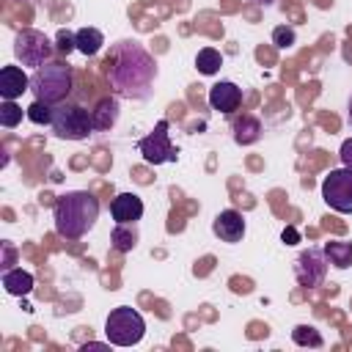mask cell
I'll use <instances>...</instances> for the list:
<instances>
[{"label": "cell", "mask_w": 352, "mask_h": 352, "mask_svg": "<svg viewBox=\"0 0 352 352\" xmlns=\"http://www.w3.org/2000/svg\"><path fill=\"white\" fill-rule=\"evenodd\" d=\"M104 66H107V80L116 96L132 99V102H143L151 96L154 80H157V60L140 41L135 38L116 41L110 47Z\"/></svg>", "instance_id": "1"}, {"label": "cell", "mask_w": 352, "mask_h": 352, "mask_svg": "<svg viewBox=\"0 0 352 352\" xmlns=\"http://www.w3.org/2000/svg\"><path fill=\"white\" fill-rule=\"evenodd\" d=\"M55 231L63 239H82L99 220V198L88 190L63 192L52 206Z\"/></svg>", "instance_id": "2"}, {"label": "cell", "mask_w": 352, "mask_h": 352, "mask_svg": "<svg viewBox=\"0 0 352 352\" xmlns=\"http://www.w3.org/2000/svg\"><path fill=\"white\" fill-rule=\"evenodd\" d=\"M72 85H74V74H72V66L69 63H60V60H50L38 69H33L30 74V91L36 99L47 102V104H60L69 99L72 94Z\"/></svg>", "instance_id": "3"}, {"label": "cell", "mask_w": 352, "mask_h": 352, "mask_svg": "<svg viewBox=\"0 0 352 352\" xmlns=\"http://www.w3.org/2000/svg\"><path fill=\"white\" fill-rule=\"evenodd\" d=\"M50 129H52V135L58 140H85V138H91L96 132L94 129L91 110H85L82 104L69 102V99L60 102V104H55Z\"/></svg>", "instance_id": "4"}, {"label": "cell", "mask_w": 352, "mask_h": 352, "mask_svg": "<svg viewBox=\"0 0 352 352\" xmlns=\"http://www.w3.org/2000/svg\"><path fill=\"white\" fill-rule=\"evenodd\" d=\"M146 336V322L143 316L129 308V305H118L107 314L104 319V338L113 344V346H135L140 344Z\"/></svg>", "instance_id": "5"}, {"label": "cell", "mask_w": 352, "mask_h": 352, "mask_svg": "<svg viewBox=\"0 0 352 352\" xmlns=\"http://www.w3.org/2000/svg\"><path fill=\"white\" fill-rule=\"evenodd\" d=\"M55 52H58L55 44H52L41 30L25 28V30H19L16 38H14V55H16V60H19L22 66H30V69H38V66L50 63Z\"/></svg>", "instance_id": "6"}, {"label": "cell", "mask_w": 352, "mask_h": 352, "mask_svg": "<svg viewBox=\"0 0 352 352\" xmlns=\"http://www.w3.org/2000/svg\"><path fill=\"white\" fill-rule=\"evenodd\" d=\"M322 201L338 214H352V168H336L322 179Z\"/></svg>", "instance_id": "7"}, {"label": "cell", "mask_w": 352, "mask_h": 352, "mask_svg": "<svg viewBox=\"0 0 352 352\" xmlns=\"http://www.w3.org/2000/svg\"><path fill=\"white\" fill-rule=\"evenodd\" d=\"M294 278L305 289L322 286L324 278H327V256H324V248L308 245L305 250H300V256L294 258Z\"/></svg>", "instance_id": "8"}, {"label": "cell", "mask_w": 352, "mask_h": 352, "mask_svg": "<svg viewBox=\"0 0 352 352\" xmlns=\"http://www.w3.org/2000/svg\"><path fill=\"white\" fill-rule=\"evenodd\" d=\"M138 148H140V157H143L148 165L176 162V157H179V151H176V148H173V143H170L168 121H165V118H162V121H157L154 132H148V135L138 143Z\"/></svg>", "instance_id": "9"}, {"label": "cell", "mask_w": 352, "mask_h": 352, "mask_svg": "<svg viewBox=\"0 0 352 352\" xmlns=\"http://www.w3.org/2000/svg\"><path fill=\"white\" fill-rule=\"evenodd\" d=\"M245 231H248L245 217H242V212H236V209H223V212H217L214 220H212V234H214L220 242L236 245V242H242Z\"/></svg>", "instance_id": "10"}, {"label": "cell", "mask_w": 352, "mask_h": 352, "mask_svg": "<svg viewBox=\"0 0 352 352\" xmlns=\"http://www.w3.org/2000/svg\"><path fill=\"white\" fill-rule=\"evenodd\" d=\"M209 107L223 113V116H234L242 107V88L231 80H220L209 88Z\"/></svg>", "instance_id": "11"}, {"label": "cell", "mask_w": 352, "mask_h": 352, "mask_svg": "<svg viewBox=\"0 0 352 352\" xmlns=\"http://www.w3.org/2000/svg\"><path fill=\"white\" fill-rule=\"evenodd\" d=\"M143 212H146V206L138 192H118L110 201V214L116 223H138L143 217Z\"/></svg>", "instance_id": "12"}, {"label": "cell", "mask_w": 352, "mask_h": 352, "mask_svg": "<svg viewBox=\"0 0 352 352\" xmlns=\"http://www.w3.org/2000/svg\"><path fill=\"white\" fill-rule=\"evenodd\" d=\"M25 91H30V77L22 66H3L0 69V96L3 99H19Z\"/></svg>", "instance_id": "13"}, {"label": "cell", "mask_w": 352, "mask_h": 352, "mask_svg": "<svg viewBox=\"0 0 352 352\" xmlns=\"http://www.w3.org/2000/svg\"><path fill=\"white\" fill-rule=\"evenodd\" d=\"M118 113H121V104L116 96H104L96 102V107L91 110V118H94V129L96 132H107L116 126L118 121Z\"/></svg>", "instance_id": "14"}, {"label": "cell", "mask_w": 352, "mask_h": 352, "mask_svg": "<svg viewBox=\"0 0 352 352\" xmlns=\"http://www.w3.org/2000/svg\"><path fill=\"white\" fill-rule=\"evenodd\" d=\"M231 129H234V143H239V146H253L264 132L261 121L256 116H250V113H242L239 118H234Z\"/></svg>", "instance_id": "15"}, {"label": "cell", "mask_w": 352, "mask_h": 352, "mask_svg": "<svg viewBox=\"0 0 352 352\" xmlns=\"http://www.w3.org/2000/svg\"><path fill=\"white\" fill-rule=\"evenodd\" d=\"M33 275L22 267H11V270H3V289L14 297H25L33 292Z\"/></svg>", "instance_id": "16"}, {"label": "cell", "mask_w": 352, "mask_h": 352, "mask_svg": "<svg viewBox=\"0 0 352 352\" xmlns=\"http://www.w3.org/2000/svg\"><path fill=\"white\" fill-rule=\"evenodd\" d=\"M138 239H140L138 223H116V228L110 231V245H113V250H118V253L135 250Z\"/></svg>", "instance_id": "17"}, {"label": "cell", "mask_w": 352, "mask_h": 352, "mask_svg": "<svg viewBox=\"0 0 352 352\" xmlns=\"http://www.w3.org/2000/svg\"><path fill=\"white\" fill-rule=\"evenodd\" d=\"M74 44H77V52H82L85 58H94L104 47V33L99 28H80L74 33Z\"/></svg>", "instance_id": "18"}, {"label": "cell", "mask_w": 352, "mask_h": 352, "mask_svg": "<svg viewBox=\"0 0 352 352\" xmlns=\"http://www.w3.org/2000/svg\"><path fill=\"white\" fill-rule=\"evenodd\" d=\"M322 248H324L327 264H333L336 270H349V267H352V242L330 239V242H324Z\"/></svg>", "instance_id": "19"}, {"label": "cell", "mask_w": 352, "mask_h": 352, "mask_svg": "<svg viewBox=\"0 0 352 352\" xmlns=\"http://www.w3.org/2000/svg\"><path fill=\"white\" fill-rule=\"evenodd\" d=\"M220 66H223V55H220V50H214V47H204V50H198V55H195V69L201 72V74H217L220 72Z\"/></svg>", "instance_id": "20"}, {"label": "cell", "mask_w": 352, "mask_h": 352, "mask_svg": "<svg viewBox=\"0 0 352 352\" xmlns=\"http://www.w3.org/2000/svg\"><path fill=\"white\" fill-rule=\"evenodd\" d=\"M292 341H294L297 346H311V349H319V346L324 344L322 333H319L314 324H297V327L292 330Z\"/></svg>", "instance_id": "21"}, {"label": "cell", "mask_w": 352, "mask_h": 352, "mask_svg": "<svg viewBox=\"0 0 352 352\" xmlns=\"http://www.w3.org/2000/svg\"><path fill=\"white\" fill-rule=\"evenodd\" d=\"M52 110H55V104H47V102H41V99H33V104L25 110V116H28V121H33L36 126H50V124H52Z\"/></svg>", "instance_id": "22"}, {"label": "cell", "mask_w": 352, "mask_h": 352, "mask_svg": "<svg viewBox=\"0 0 352 352\" xmlns=\"http://www.w3.org/2000/svg\"><path fill=\"white\" fill-rule=\"evenodd\" d=\"M22 121V107L16 104V99H3L0 102V126L3 129H14Z\"/></svg>", "instance_id": "23"}, {"label": "cell", "mask_w": 352, "mask_h": 352, "mask_svg": "<svg viewBox=\"0 0 352 352\" xmlns=\"http://www.w3.org/2000/svg\"><path fill=\"white\" fill-rule=\"evenodd\" d=\"M294 41H297L294 28H289V25H278V28L272 30V44H275L278 50H289V47H294Z\"/></svg>", "instance_id": "24"}, {"label": "cell", "mask_w": 352, "mask_h": 352, "mask_svg": "<svg viewBox=\"0 0 352 352\" xmlns=\"http://www.w3.org/2000/svg\"><path fill=\"white\" fill-rule=\"evenodd\" d=\"M55 50H58L60 55H69L72 50H77V44H74V33H69V30H58V44H55Z\"/></svg>", "instance_id": "25"}, {"label": "cell", "mask_w": 352, "mask_h": 352, "mask_svg": "<svg viewBox=\"0 0 352 352\" xmlns=\"http://www.w3.org/2000/svg\"><path fill=\"white\" fill-rule=\"evenodd\" d=\"M338 157H341V165H344V168H352V138H346V140L341 143Z\"/></svg>", "instance_id": "26"}, {"label": "cell", "mask_w": 352, "mask_h": 352, "mask_svg": "<svg viewBox=\"0 0 352 352\" xmlns=\"http://www.w3.org/2000/svg\"><path fill=\"white\" fill-rule=\"evenodd\" d=\"M280 239H283L286 245H294V242H300V236H297V231H294V228H286V231L280 234Z\"/></svg>", "instance_id": "27"}, {"label": "cell", "mask_w": 352, "mask_h": 352, "mask_svg": "<svg viewBox=\"0 0 352 352\" xmlns=\"http://www.w3.org/2000/svg\"><path fill=\"white\" fill-rule=\"evenodd\" d=\"M346 121H349V126H352V99H349V110H346Z\"/></svg>", "instance_id": "28"}, {"label": "cell", "mask_w": 352, "mask_h": 352, "mask_svg": "<svg viewBox=\"0 0 352 352\" xmlns=\"http://www.w3.org/2000/svg\"><path fill=\"white\" fill-rule=\"evenodd\" d=\"M253 3H258V6H272L275 0H253Z\"/></svg>", "instance_id": "29"}]
</instances>
